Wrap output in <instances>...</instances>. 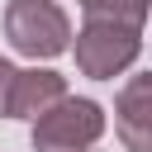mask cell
I'll use <instances>...</instances> for the list:
<instances>
[{
    "instance_id": "obj_1",
    "label": "cell",
    "mask_w": 152,
    "mask_h": 152,
    "mask_svg": "<svg viewBox=\"0 0 152 152\" xmlns=\"http://www.w3.org/2000/svg\"><path fill=\"white\" fill-rule=\"evenodd\" d=\"M5 38L14 52L48 62L71 48V24H66L62 5H52V0H10L5 5Z\"/></svg>"
},
{
    "instance_id": "obj_2",
    "label": "cell",
    "mask_w": 152,
    "mask_h": 152,
    "mask_svg": "<svg viewBox=\"0 0 152 152\" xmlns=\"http://www.w3.org/2000/svg\"><path fill=\"white\" fill-rule=\"evenodd\" d=\"M142 52V38L138 28L128 24H104V19H86L81 33H76V66L81 76L90 81H109L119 71H128Z\"/></svg>"
},
{
    "instance_id": "obj_3",
    "label": "cell",
    "mask_w": 152,
    "mask_h": 152,
    "mask_svg": "<svg viewBox=\"0 0 152 152\" xmlns=\"http://www.w3.org/2000/svg\"><path fill=\"white\" fill-rule=\"evenodd\" d=\"M100 133H104V109L95 100L66 95L33 124V152H90Z\"/></svg>"
},
{
    "instance_id": "obj_4",
    "label": "cell",
    "mask_w": 152,
    "mask_h": 152,
    "mask_svg": "<svg viewBox=\"0 0 152 152\" xmlns=\"http://www.w3.org/2000/svg\"><path fill=\"white\" fill-rule=\"evenodd\" d=\"M114 128L128 152H152V71H138L114 95Z\"/></svg>"
},
{
    "instance_id": "obj_5",
    "label": "cell",
    "mask_w": 152,
    "mask_h": 152,
    "mask_svg": "<svg viewBox=\"0 0 152 152\" xmlns=\"http://www.w3.org/2000/svg\"><path fill=\"white\" fill-rule=\"evenodd\" d=\"M66 100V76L48 71V66H33V71H19L14 76V95H10V119H43L48 109H57Z\"/></svg>"
},
{
    "instance_id": "obj_6",
    "label": "cell",
    "mask_w": 152,
    "mask_h": 152,
    "mask_svg": "<svg viewBox=\"0 0 152 152\" xmlns=\"http://www.w3.org/2000/svg\"><path fill=\"white\" fill-rule=\"evenodd\" d=\"M86 10V19H104V24H128L142 28V19L152 14V0H76Z\"/></svg>"
},
{
    "instance_id": "obj_7",
    "label": "cell",
    "mask_w": 152,
    "mask_h": 152,
    "mask_svg": "<svg viewBox=\"0 0 152 152\" xmlns=\"http://www.w3.org/2000/svg\"><path fill=\"white\" fill-rule=\"evenodd\" d=\"M14 76H19V71H14V66H10L5 57H0V114H10V95H14Z\"/></svg>"
}]
</instances>
